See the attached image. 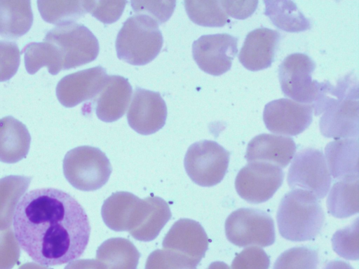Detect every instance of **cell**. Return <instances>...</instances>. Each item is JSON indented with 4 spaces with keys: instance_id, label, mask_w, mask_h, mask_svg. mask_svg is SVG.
I'll return each mask as SVG.
<instances>
[{
    "instance_id": "obj_33",
    "label": "cell",
    "mask_w": 359,
    "mask_h": 269,
    "mask_svg": "<svg viewBox=\"0 0 359 269\" xmlns=\"http://www.w3.org/2000/svg\"><path fill=\"white\" fill-rule=\"evenodd\" d=\"M198 265L182 254L163 249H156L149 255L145 269H196Z\"/></svg>"
},
{
    "instance_id": "obj_14",
    "label": "cell",
    "mask_w": 359,
    "mask_h": 269,
    "mask_svg": "<svg viewBox=\"0 0 359 269\" xmlns=\"http://www.w3.org/2000/svg\"><path fill=\"white\" fill-rule=\"evenodd\" d=\"M167 113L165 102L159 92L137 87L127 113V120L135 132L148 135L164 126Z\"/></svg>"
},
{
    "instance_id": "obj_31",
    "label": "cell",
    "mask_w": 359,
    "mask_h": 269,
    "mask_svg": "<svg viewBox=\"0 0 359 269\" xmlns=\"http://www.w3.org/2000/svg\"><path fill=\"white\" fill-rule=\"evenodd\" d=\"M184 7L194 23L209 27H220L230 22L219 1H185Z\"/></svg>"
},
{
    "instance_id": "obj_44",
    "label": "cell",
    "mask_w": 359,
    "mask_h": 269,
    "mask_svg": "<svg viewBox=\"0 0 359 269\" xmlns=\"http://www.w3.org/2000/svg\"><path fill=\"white\" fill-rule=\"evenodd\" d=\"M18 269H49L41 265L29 262L22 265Z\"/></svg>"
},
{
    "instance_id": "obj_28",
    "label": "cell",
    "mask_w": 359,
    "mask_h": 269,
    "mask_svg": "<svg viewBox=\"0 0 359 269\" xmlns=\"http://www.w3.org/2000/svg\"><path fill=\"white\" fill-rule=\"evenodd\" d=\"M147 208L139 228L130 235L139 241L154 240L171 218L168 204L162 198L147 197Z\"/></svg>"
},
{
    "instance_id": "obj_13",
    "label": "cell",
    "mask_w": 359,
    "mask_h": 269,
    "mask_svg": "<svg viewBox=\"0 0 359 269\" xmlns=\"http://www.w3.org/2000/svg\"><path fill=\"white\" fill-rule=\"evenodd\" d=\"M313 108L309 104L299 103L287 98L267 103L263 112L266 128L276 134L295 136L304 132L311 123Z\"/></svg>"
},
{
    "instance_id": "obj_27",
    "label": "cell",
    "mask_w": 359,
    "mask_h": 269,
    "mask_svg": "<svg viewBox=\"0 0 359 269\" xmlns=\"http://www.w3.org/2000/svg\"><path fill=\"white\" fill-rule=\"evenodd\" d=\"M31 180L30 177L19 175L0 179V230L11 226L17 203L28 188Z\"/></svg>"
},
{
    "instance_id": "obj_19",
    "label": "cell",
    "mask_w": 359,
    "mask_h": 269,
    "mask_svg": "<svg viewBox=\"0 0 359 269\" xmlns=\"http://www.w3.org/2000/svg\"><path fill=\"white\" fill-rule=\"evenodd\" d=\"M296 151L293 139L285 136L260 134L248 143L245 158L248 162L261 161L285 167Z\"/></svg>"
},
{
    "instance_id": "obj_41",
    "label": "cell",
    "mask_w": 359,
    "mask_h": 269,
    "mask_svg": "<svg viewBox=\"0 0 359 269\" xmlns=\"http://www.w3.org/2000/svg\"><path fill=\"white\" fill-rule=\"evenodd\" d=\"M65 269H105L97 260L78 259L68 263Z\"/></svg>"
},
{
    "instance_id": "obj_30",
    "label": "cell",
    "mask_w": 359,
    "mask_h": 269,
    "mask_svg": "<svg viewBox=\"0 0 359 269\" xmlns=\"http://www.w3.org/2000/svg\"><path fill=\"white\" fill-rule=\"evenodd\" d=\"M41 18L57 26L74 23L86 13L84 1H37Z\"/></svg>"
},
{
    "instance_id": "obj_3",
    "label": "cell",
    "mask_w": 359,
    "mask_h": 269,
    "mask_svg": "<svg viewBox=\"0 0 359 269\" xmlns=\"http://www.w3.org/2000/svg\"><path fill=\"white\" fill-rule=\"evenodd\" d=\"M276 219L283 237L303 242L318 235L323 226L325 215L315 195L302 189H293L281 199Z\"/></svg>"
},
{
    "instance_id": "obj_12",
    "label": "cell",
    "mask_w": 359,
    "mask_h": 269,
    "mask_svg": "<svg viewBox=\"0 0 359 269\" xmlns=\"http://www.w3.org/2000/svg\"><path fill=\"white\" fill-rule=\"evenodd\" d=\"M237 44L238 39L228 34L203 35L193 43V57L201 70L220 76L231 69Z\"/></svg>"
},
{
    "instance_id": "obj_5",
    "label": "cell",
    "mask_w": 359,
    "mask_h": 269,
    "mask_svg": "<svg viewBox=\"0 0 359 269\" xmlns=\"http://www.w3.org/2000/svg\"><path fill=\"white\" fill-rule=\"evenodd\" d=\"M63 173L68 182L83 191H96L109 180L112 168L98 148L81 146L69 151L63 159Z\"/></svg>"
},
{
    "instance_id": "obj_29",
    "label": "cell",
    "mask_w": 359,
    "mask_h": 269,
    "mask_svg": "<svg viewBox=\"0 0 359 269\" xmlns=\"http://www.w3.org/2000/svg\"><path fill=\"white\" fill-rule=\"evenodd\" d=\"M21 53L25 55V66L29 74H34L42 67H46L52 75L62 70L58 50L49 42H31L22 48Z\"/></svg>"
},
{
    "instance_id": "obj_8",
    "label": "cell",
    "mask_w": 359,
    "mask_h": 269,
    "mask_svg": "<svg viewBox=\"0 0 359 269\" xmlns=\"http://www.w3.org/2000/svg\"><path fill=\"white\" fill-rule=\"evenodd\" d=\"M224 227L228 240L238 247H268L276 240L272 217L257 209L240 208L233 211L227 217Z\"/></svg>"
},
{
    "instance_id": "obj_38",
    "label": "cell",
    "mask_w": 359,
    "mask_h": 269,
    "mask_svg": "<svg viewBox=\"0 0 359 269\" xmlns=\"http://www.w3.org/2000/svg\"><path fill=\"white\" fill-rule=\"evenodd\" d=\"M269 256L262 249L250 247L235 256L231 269H269Z\"/></svg>"
},
{
    "instance_id": "obj_35",
    "label": "cell",
    "mask_w": 359,
    "mask_h": 269,
    "mask_svg": "<svg viewBox=\"0 0 359 269\" xmlns=\"http://www.w3.org/2000/svg\"><path fill=\"white\" fill-rule=\"evenodd\" d=\"M126 1H84L86 13L104 24L117 21L122 15Z\"/></svg>"
},
{
    "instance_id": "obj_25",
    "label": "cell",
    "mask_w": 359,
    "mask_h": 269,
    "mask_svg": "<svg viewBox=\"0 0 359 269\" xmlns=\"http://www.w3.org/2000/svg\"><path fill=\"white\" fill-rule=\"evenodd\" d=\"M328 212L343 219L358 213V178L337 181L327 200Z\"/></svg>"
},
{
    "instance_id": "obj_36",
    "label": "cell",
    "mask_w": 359,
    "mask_h": 269,
    "mask_svg": "<svg viewBox=\"0 0 359 269\" xmlns=\"http://www.w3.org/2000/svg\"><path fill=\"white\" fill-rule=\"evenodd\" d=\"M130 4L135 13L149 15L158 24L168 20L176 6L175 1H131Z\"/></svg>"
},
{
    "instance_id": "obj_15",
    "label": "cell",
    "mask_w": 359,
    "mask_h": 269,
    "mask_svg": "<svg viewBox=\"0 0 359 269\" xmlns=\"http://www.w3.org/2000/svg\"><path fill=\"white\" fill-rule=\"evenodd\" d=\"M107 77L106 69L102 66L68 74L57 84V98L68 108L94 99L104 87Z\"/></svg>"
},
{
    "instance_id": "obj_40",
    "label": "cell",
    "mask_w": 359,
    "mask_h": 269,
    "mask_svg": "<svg viewBox=\"0 0 359 269\" xmlns=\"http://www.w3.org/2000/svg\"><path fill=\"white\" fill-rule=\"evenodd\" d=\"M224 11L231 17L243 20L256 10L258 1H219Z\"/></svg>"
},
{
    "instance_id": "obj_17",
    "label": "cell",
    "mask_w": 359,
    "mask_h": 269,
    "mask_svg": "<svg viewBox=\"0 0 359 269\" xmlns=\"http://www.w3.org/2000/svg\"><path fill=\"white\" fill-rule=\"evenodd\" d=\"M280 40V33L266 27L249 32L238 55L242 65L250 71H259L271 67Z\"/></svg>"
},
{
    "instance_id": "obj_4",
    "label": "cell",
    "mask_w": 359,
    "mask_h": 269,
    "mask_svg": "<svg viewBox=\"0 0 359 269\" xmlns=\"http://www.w3.org/2000/svg\"><path fill=\"white\" fill-rule=\"evenodd\" d=\"M163 43L158 22L149 15L137 14L123 22L115 47L120 60L133 65H144L158 55Z\"/></svg>"
},
{
    "instance_id": "obj_34",
    "label": "cell",
    "mask_w": 359,
    "mask_h": 269,
    "mask_svg": "<svg viewBox=\"0 0 359 269\" xmlns=\"http://www.w3.org/2000/svg\"><path fill=\"white\" fill-rule=\"evenodd\" d=\"M358 218L348 226L338 230L332 238L334 251L341 257L348 260H358Z\"/></svg>"
},
{
    "instance_id": "obj_37",
    "label": "cell",
    "mask_w": 359,
    "mask_h": 269,
    "mask_svg": "<svg viewBox=\"0 0 359 269\" xmlns=\"http://www.w3.org/2000/svg\"><path fill=\"white\" fill-rule=\"evenodd\" d=\"M20 54L16 43L0 41V82L8 81L16 74Z\"/></svg>"
},
{
    "instance_id": "obj_9",
    "label": "cell",
    "mask_w": 359,
    "mask_h": 269,
    "mask_svg": "<svg viewBox=\"0 0 359 269\" xmlns=\"http://www.w3.org/2000/svg\"><path fill=\"white\" fill-rule=\"evenodd\" d=\"M287 179L291 188L309 191L317 199L324 198L332 177L323 153L313 148L299 151L289 168Z\"/></svg>"
},
{
    "instance_id": "obj_26",
    "label": "cell",
    "mask_w": 359,
    "mask_h": 269,
    "mask_svg": "<svg viewBox=\"0 0 359 269\" xmlns=\"http://www.w3.org/2000/svg\"><path fill=\"white\" fill-rule=\"evenodd\" d=\"M140 198L125 191L111 194L104 201L101 214L105 225L116 232L127 231L131 212Z\"/></svg>"
},
{
    "instance_id": "obj_24",
    "label": "cell",
    "mask_w": 359,
    "mask_h": 269,
    "mask_svg": "<svg viewBox=\"0 0 359 269\" xmlns=\"http://www.w3.org/2000/svg\"><path fill=\"white\" fill-rule=\"evenodd\" d=\"M264 14L278 28L288 32H304L311 28L309 19L299 10L294 1H264Z\"/></svg>"
},
{
    "instance_id": "obj_21",
    "label": "cell",
    "mask_w": 359,
    "mask_h": 269,
    "mask_svg": "<svg viewBox=\"0 0 359 269\" xmlns=\"http://www.w3.org/2000/svg\"><path fill=\"white\" fill-rule=\"evenodd\" d=\"M31 136L25 124L8 116L0 119V161L15 163L27 155Z\"/></svg>"
},
{
    "instance_id": "obj_10",
    "label": "cell",
    "mask_w": 359,
    "mask_h": 269,
    "mask_svg": "<svg viewBox=\"0 0 359 269\" xmlns=\"http://www.w3.org/2000/svg\"><path fill=\"white\" fill-rule=\"evenodd\" d=\"M284 179L283 170L273 164L254 161L244 166L235 179V188L241 198L252 204L272 198Z\"/></svg>"
},
{
    "instance_id": "obj_1",
    "label": "cell",
    "mask_w": 359,
    "mask_h": 269,
    "mask_svg": "<svg viewBox=\"0 0 359 269\" xmlns=\"http://www.w3.org/2000/svg\"><path fill=\"white\" fill-rule=\"evenodd\" d=\"M22 249L43 265H59L80 257L90 237L88 216L69 193L53 188L27 193L13 218Z\"/></svg>"
},
{
    "instance_id": "obj_42",
    "label": "cell",
    "mask_w": 359,
    "mask_h": 269,
    "mask_svg": "<svg viewBox=\"0 0 359 269\" xmlns=\"http://www.w3.org/2000/svg\"><path fill=\"white\" fill-rule=\"evenodd\" d=\"M322 269H354L348 263L334 260L327 263Z\"/></svg>"
},
{
    "instance_id": "obj_20",
    "label": "cell",
    "mask_w": 359,
    "mask_h": 269,
    "mask_svg": "<svg viewBox=\"0 0 359 269\" xmlns=\"http://www.w3.org/2000/svg\"><path fill=\"white\" fill-rule=\"evenodd\" d=\"M357 139H336L325 148V161L330 176L337 181L358 178Z\"/></svg>"
},
{
    "instance_id": "obj_22",
    "label": "cell",
    "mask_w": 359,
    "mask_h": 269,
    "mask_svg": "<svg viewBox=\"0 0 359 269\" xmlns=\"http://www.w3.org/2000/svg\"><path fill=\"white\" fill-rule=\"evenodd\" d=\"M33 24L30 1H0V36L18 39Z\"/></svg>"
},
{
    "instance_id": "obj_39",
    "label": "cell",
    "mask_w": 359,
    "mask_h": 269,
    "mask_svg": "<svg viewBox=\"0 0 359 269\" xmlns=\"http://www.w3.org/2000/svg\"><path fill=\"white\" fill-rule=\"evenodd\" d=\"M20 256V249L13 230H0V269H12Z\"/></svg>"
},
{
    "instance_id": "obj_18",
    "label": "cell",
    "mask_w": 359,
    "mask_h": 269,
    "mask_svg": "<svg viewBox=\"0 0 359 269\" xmlns=\"http://www.w3.org/2000/svg\"><path fill=\"white\" fill-rule=\"evenodd\" d=\"M131 95L132 87L127 78L117 75L108 76L104 87L93 99L98 118L106 123L121 118L128 108Z\"/></svg>"
},
{
    "instance_id": "obj_7",
    "label": "cell",
    "mask_w": 359,
    "mask_h": 269,
    "mask_svg": "<svg viewBox=\"0 0 359 269\" xmlns=\"http://www.w3.org/2000/svg\"><path fill=\"white\" fill-rule=\"evenodd\" d=\"M229 156V152L215 141H199L189 147L184 157V168L195 184L213 186L224 177Z\"/></svg>"
},
{
    "instance_id": "obj_32",
    "label": "cell",
    "mask_w": 359,
    "mask_h": 269,
    "mask_svg": "<svg viewBox=\"0 0 359 269\" xmlns=\"http://www.w3.org/2000/svg\"><path fill=\"white\" fill-rule=\"evenodd\" d=\"M318 251L313 247L300 246L283 252L276 259L273 269H317Z\"/></svg>"
},
{
    "instance_id": "obj_43",
    "label": "cell",
    "mask_w": 359,
    "mask_h": 269,
    "mask_svg": "<svg viewBox=\"0 0 359 269\" xmlns=\"http://www.w3.org/2000/svg\"><path fill=\"white\" fill-rule=\"evenodd\" d=\"M207 269H231L230 267L222 261H215L210 264Z\"/></svg>"
},
{
    "instance_id": "obj_11",
    "label": "cell",
    "mask_w": 359,
    "mask_h": 269,
    "mask_svg": "<svg viewBox=\"0 0 359 269\" xmlns=\"http://www.w3.org/2000/svg\"><path fill=\"white\" fill-rule=\"evenodd\" d=\"M314 61L300 53L287 56L278 68V78L283 94L303 104H311L318 92L319 82L312 81Z\"/></svg>"
},
{
    "instance_id": "obj_16",
    "label": "cell",
    "mask_w": 359,
    "mask_h": 269,
    "mask_svg": "<svg viewBox=\"0 0 359 269\" xmlns=\"http://www.w3.org/2000/svg\"><path fill=\"white\" fill-rule=\"evenodd\" d=\"M208 237L203 226L196 221L180 219L165 235L163 249L182 254L197 264L208 249Z\"/></svg>"
},
{
    "instance_id": "obj_6",
    "label": "cell",
    "mask_w": 359,
    "mask_h": 269,
    "mask_svg": "<svg viewBox=\"0 0 359 269\" xmlns=\"http://www.w3.org/2000/svg\"><path fill=\"white\" fill-rule=\"evenodd\" d=\"M44 41L54 45L60 55L62 70H68L95 60L99 53V42L86 26L70 23L49 30Z\"/></svg>"
},
{
    "instance_id": "obj_2",
    "label": "cell",
    "mask_w": 359,
    "mask_h": 269,
    "mask_svg": "<svg viewBox=\"0 0 359 269\" xmlns=\"http://www.w3.org/2000/svg\"><path fill=\"white\" fill-rule=\"evenodd\" d=\"M358 92L357 80L346 75L337 85L326 81L320 83L312 103L314 114L323 113L319 121L322 134L328 138H355L358 136Z\"/></svg>"
},
{
    "instance_id": "obj_23",
    "label": "cell",
    "mask_w": 359,
    "mask_h": 269,
    "mask_svg": "<svg viewBox=\"0 0 359 269\" xmlns=\"http://www.w3.org/2000/svg\"><path fill=\"white\" fill-rule=\"evenodd\" d=\"M140 253L128 239L112 237L102 242L96 251L97 260L105 269H136Z\"/></svg>"
}]
</instances>
